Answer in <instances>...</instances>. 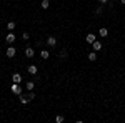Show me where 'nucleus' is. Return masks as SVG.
<instances>
[{"instance_id": "nucleus-1", "label": "nucleus", "mask_w": 125, "mask_h": 123, "mask_svg": "<svg viewBox=\"0 0 125 123\" xmlns=\"http://www.w3.org/2000/svg\"><path fill=\"white\" fill-rule=\"evenodd\" d=\"M10 90H12V93H15V95H22V86H20V83H13V85L10 86Z\"/></svg>"}, {"instance_id": "nucleus-2", "label": "nucleus", "mask_w": 125, "mask_h": 123, "mask_svg": "<svg viewBox=\"0 0 125 123\" xmlns=\"http://www.w3.org/2000/svg\"><path fill=\"white\" fill-rule=\"evenodd\" d=\"M102 47H104V45H102L98 40H95V42L92 43V48H94V52H100V50H102Z\"/></svg>"}, {"instance_id": "nucleus-3", "label": "nucleus", "mask_w": 125, "mask_h": 123, "mask_svg": "<svg viewBox=\"0 0 125 123\" xmlns=\"http://www.w3.org/2000/svg\"><path fill=\"white\" fill-rule=\"evenodd\" d=\"M47 45L48 47H55V45H57V38L55 37H48L47 38Z\"/></svg>"}, {"instance_id": "nucleus-4", "label": "nucleus", "mask_w": 125, "mask_h": 123, "mask_svg": "<svg viewBox=\"0 0 125 123\" xmlns=\"http://www.w3.org/2000/svg\"><path fill=\"white\" fill-rule=\"evenodd\" d=\"M95 40H97V38H95V33H88V35L85 37V42H87V43H94Z\"/></svg>"}, {"instance_id": "nucleus-5", "label": "nucleus", "mask_w": 125, "mask_h": 123, "mask_svg": "<svg viewBox=\"0 0 125 123\" xmlns=\"http://www.w3.org/2000/svg\"><path fill=\"white\" fill-rule=\"evenodd\" d=\"M15 53H17V50H15L13 47H9V48H7V57H9V58L15 57Z\"/></svg>"}, {"instance_id": "nucleus-6", "label": "nucleus", "mask_w": 125, "mask_h": 123, "mask_svg": "<svg viewBox=\"0 0 125 123\" xmlns=\"http://www.w3.org/2000/svg\"><path fill=\"white\" fill-rule=\"evenodd\" d=\"M33 55H35V52H33V48H32V47H27V48H25V57L32 58Z\"/></svg>"}, {"instance_id": "nucleus-7", "label": "nucleus", "mask_w": 125, "mask_h": 123, "mask_svg": "<svg viewBox=\"0 0 125 123\" xmlns=\"http://www.w3.org/2000/svg\"><path fill=\"white\" fill-rule=\"evenodd\" d=\"M5 42H7V43H13V42H15V35H13V33H7V35H5Z\"/></svg>"}, {"instance_id": "nucleus-8", "label": "nucleus", "mask_w": 125, "mask_h": 123, "mask_svg": "<svg viewBox=\"0 0 125 123\" xmlns=\"http://www.w3.org/2000/svg\"><path fill=\"white\" fill-rule=\"evenodd\" d=\"M12 82H13V83H20V82H22V75H20V73H13V75H12Z\"/></svg>"}, {"instance_id": "nucleus-9", "label": "nucleus", "mask_w": 125, "mask_h": 123, "mask_svg": "<svg viewBox=\"0 0 125 123\" xmlns=\"http://www.w3.org/2000/svg\"><path fill=\"white\" fill-rule=\"evenodd\" d=\"M27 72H29L30 75H35V73H37V65H30L29 68H27Z\"/></svg>"}, {"instance_id": "nucleus-10", "label": "nucleus", "mask_w": 125, "mask_h": 123, "mask_svg": "<svg viewBox=\"0 0 125 123\" xmlns=\"http://www.w3.org/2000/svg\"><path fill=\"white\" fill-rule=\"evenodd\" d=\"M98 35H100V37H107V35H108V30H107L105 27L98 28Z\"/></svg>"}, {"instance_id": "nucleus-11", "label": "nucleus", "mask_w": 125, "mask_h": 123, "mask_svg": "<svg viewBox=\"0 0 125 123\" xmlns=\"http://www.w3.org/2000/svg\"><path fill=\"white\" fill-rule=\"evenodd\" d=\"M88 60H90V62H95L97 60V52H90V53H88Z\"/></svg>"}, {"instance_id": "nucleus-12", "label": "nucleus", "mask_w": 125, "mask_h": 123, "mask_svg": "<svg viewBox=\"0 0 125 123\" xmlns=\"http://www.w3.org/2000/svg\"><path fill=\"white\" fill-rule=\"evenodd\" d=\"M40 7H42L43 10H47L48 7H50V2H48V0H42V3H40Z\"/></svg>"}, {"instance_id": "nucleus-13", "label": "nucleus", "mask_w": 125, "mask_h": 123, "mask_svg": "<svg viewBox=\"0 0 125 123\" xmlns=\"http://www.w3.org/2000/svg\"><path fill=\"white\" fill-rule=\"evenodd\" d=\"M40 57L43 58V60H47V58H48V57H50V53H48L47 50H42V52H40Z\"/></svg>"}, {"instance_id": "nucleus-14", "label": "nucleus", "mask_w": 125, "mask_h": 123, "mask_svg": "<svg viewBox=\"0 0 125 123\" xmlns=\"http://www.w3.org/2000/svg\"><path fill=\"white\" fill-rule=\"evenodd\" d=\"M20 102L25 105V103H29V102H30V98H29V96H23V95H22V96H20Z\"/></svg>"}, {"instance_id": "nucleus-15", "label": "nucleus", "mask_w": 125, "mask_h": 123, "mask_svg": "<svg viewBox=\"0 0 125 123\" xmlns=\"http://www.w3.org/2000/svg\"><path fill=\"white\" fill-rule=\"evenodd\" d=\"M33 86H35V83H33V82H29V83H27V90L32 92V90H33Z\"/></svg>"}, {"instance_id": "nucleus-16", "label": "nucleus", "mask_w": 125, "mask_h": 123, "mask_svg": "<svg viewBox=\"0 0 125 123\" xmlns=\"http://www.w3.org/2000/svg\"><path fill=\"white\" fill-rule=\"evenodd\" d=\"M7 28L13 30V28H15V22H9V23H7Z\"/></svg>"}, {"instance_id": "nucleus-17", "label": "nucleus", "mask_w": 125, "mask_h": 123, "mask_svg": "<svg viewBox=\"0 0 125 123\" xmlns=\"http://www.w3.org/2000/svg\"><path fill=\"white\" fill-rule=\"evenodd\" d=\"M63 120H65V118H63L62 115H57V116H55V122H57V123H62Z\"/></svg>"}, {"instance_id": "nucleus-18", "label": "nucleus", "mask_w": 125, "mask_h": 123, "mask_svg": "<svg viewBox=\"0 0 125 123\" xmlns=\"http://www.w3.org/2000/svg\"><path fill=\"white\" fill-rule=\"evenodd\" d=\"M60 58H62V60L67 58V50H62V52H60Z\"/></svg>"}, {"instance_id": "nucleus-19", "label": "nucleus", "mask_w": 125, "mask_h": 123, "mask_svg": "<svg viewBox=\"0 0 125 123\" xmlns=\"http://www.w3.org/2000/svg\"><path fill=\"white\" fill-rule=\"evenodd\" d=\"M102 12H104V9H102V7H97V9H95V13H97V15H100Z\"/></svg>"}, {"instance_id": "nucleus-20", "label": "nucleus", "mask_w": 125, "mask_h": 123, "mask_svg": "<svg viewBox=\"0 0 125 123\" xmlns=\"http://www.w3.org/2000/svg\"><path fill=\"white\" fill-rule=\"evenodd\" d=\"M22 37H23V40H29L30 33H29V32H23V35H22Z\"/></svg>"}, {"instance_id": "nucleus-21", "label": "nucleus", "mask_w": 125, "mask_h": 123, "mask_svg": "<svg viewBox=\"0 0 125 123\" xmlns=\"http://www.w3.org/2000/svg\"><path fill=\"white\" fill-rule=\"evenodd\" d=\"M27 96H29V98H30V102H32V100H33V98H35V95H33V92H30V93L27 95Z\"/></svg>"}, {"instance_id": "nucleus-22", "label": "nucleus", "mask_w": 125, "mask_h": 123, "mask_svg": "<svg viewBox=\"0 0 125 123\" xmlns=\"http://www.w3.org/2000/svg\"><path fill=\"white\" fill-rule=\"evenodd\" d=\"M98 2H100V3H107L108 0H98Z\"/></svg>"}, {"instance_id": "nucleus-23", "label": "nucleus", "mask_w": 125, "mask_h": 123, "mask_svg": "<svg viewBox=\"0 0 125 123\" xmlns=\"http://www.w3.org/2000/svg\"><path fill=\"white\" fill-rule=\"evenodd\" d=\"M122 3H124V5H125V0H122Z\"/></svg>"}]
</instances>
